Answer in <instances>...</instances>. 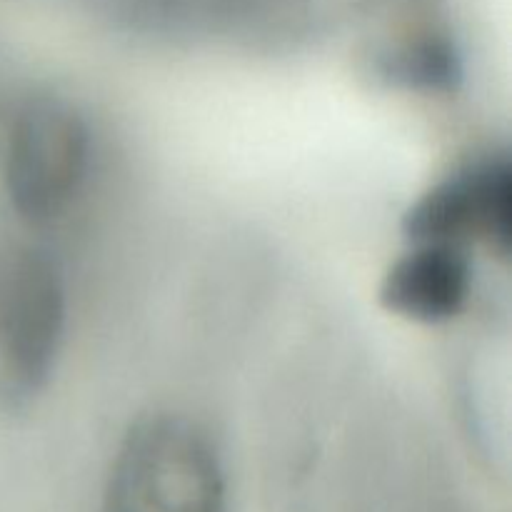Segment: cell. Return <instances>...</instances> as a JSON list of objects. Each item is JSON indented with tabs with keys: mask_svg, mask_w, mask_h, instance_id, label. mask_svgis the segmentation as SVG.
Here are the masks:
<instances>
[{
	"mask_svg": "<svg viewBox=\"0 0 512 512\" xmlns=\"http://www.w3.org/2000/svg\"><path fill=\"white\" fill-rule=\"evenodd\" d=\"M403 228L413 243H443L463 250L483 243L508 255L512 233L508 158L490 155L450 173L410 205Z\"/></svg>",
	"mask_w": 512,
	"mask_h": 512,
	"instance_id": "obj_4",
	"label": "cell"
},
{
	"mask_svg": "<svg viewBox=\"0 0 512 512\" xmlns=\"http://www.w3.org/2000/svg\"><path fill=\"white\" fill-rule=\"evenodd\" d=\"M88 130L70 105L30 98L15 110L5 135V188L30 223L68 210L88 173Z\"/></svg>",
	"mask_w": 512,
	"mask_h": 512,
	"instance_id": "obj_2",
	"label": "cell"
},
{
	"mask_svg": "<svg viewBox=\"0 0 512 512\" xmlns=\"http://www.w3.org/2000/svg\"><path fill=\"white\" fill-rule=\"evenodd\" d=\"M65 328L60 270L40 250L0 255V390L35 395L50 378Z\"/></svg>",
	"mask_w": 512,
	"mask_h": 512,
	"instance_id": "obj_3",
	"label": "cell"
},
{
	"mask_svg": "<svg viewBox=\"0 0 512 512\" xmlns=\"http://www.w3.org/2000/svg\"><path fill=\"white\" fill-rule=\"evenodd\" d=\"M380 283L385 310L413 323H445L470 298V260L463 248L443 243H413Z\"/></svg>",
	"mask_w": 512,
	"mask_h": 512,
	"instance_id": "obj_5",
	"label": "cell"
},
{
	"mask_svg": "<svg viewBox=\"0 0 512 512\" xmlns=\"http://www.w3.org/2000/svg\"><path fill=\"white\" fill-rule=\"evenodd\" d=\"M218 450L198 423L148 415L128 430L110 468L105 512H223Z\"/></svg>",
	"mask_w": 512,
	"mask_h": 512,
	"instance_id": "obj_1",
	"label": "cell"
}]
</instances>
